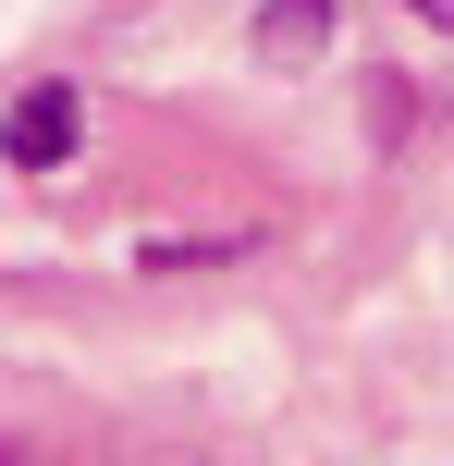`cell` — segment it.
Instances as JSON below:
<instances>
[{
  "label": "cell",
  "instance_id": "7a4b0ae2",
  "mask_svg": "<svg viewBox=\"0 0 454 466\" xmlns=\"http://www.w3.org/2000/svg\"><path fill=\"white\" fill-rule=\"evenodd\" d=\"M319 37H332V0H270V13H258L270 62H295V49H319Z\"/></svg>",
  "mask_w": 454,
  "mask_h": 466
},
{
  "label": "cell",
  "instance_id": "6da1fadb",
  "mask_svg": "<svg viewBox=\"0 0 454 466\" xmlns=\"http://www.w3.org/2000/svg\"><path fill=\"white\" fill-rule=\"evenodd\" d=\"M74 123H86L74 86H25L13 123H0V160H13V172H62V160H74Z\"/></svg>",
  "mask_w": 454,
  "mask_h": 466
},
{
  "label": "cell",
  "instance_id": "3957f363",
  "mask_svg": "<svg viewBox=\"0 0 454 466\" xmlns=\"http://www.w3.org/2000/svg\"><path fill=\"white\" fill-rule=\"evenodd\" d=\"M0 466H25V454H0Z\"/></svg>",
  "mask_w": 454,
  "mask_h": 466
}]
</instances>
